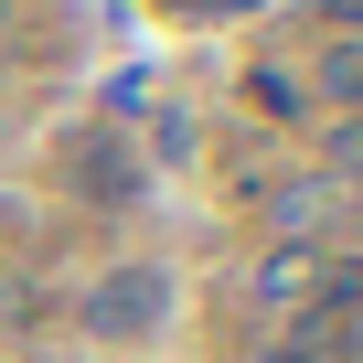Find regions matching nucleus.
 Masks as SVG:
<instances>
[{
    "instance_id": "f257e3e1",
    "label": "nucleus",
    "mask_w": 363,
    "mask_h": 363,
    "mask_svg": "<svg viewBox=\"0 0 363 363\" xmlns=\"http://www.w3.org/2000/svg\"><path fill=\"white\" fill-rule=\"evenodd\" d=\"M160 310H171V278H160V267H107V289L86 299V331H96V342H128V331H150Z\"/></svg>"
},
{
    "instance_id": "f03ea898",
    "label": "nucleus",
    "mask_w": 363,
    "mask_h": 363,
    "mask_svg": "<svg viewBox=\"0 0 363 363\" xmlns=\"http://www.w3.org/2000/svg\"><path fill=\"white\" fill-rule=\"evenodd\" d=\"M310 278H320V257H310V246H278V257H257V267H246V299H257V310H278V299H310Z\"/></svg>"
},
{
    "instance_id": "7ed1b4c3",
    "label": "nucleus",
    "mask_w": 363,
    "mask_h": 363,
    "mask_svg": "<svg viewBox=\"0 0 363 363\" xmlns=\"http://www.w3.org/2000/svg\"><path fill=\"white\" fill-rule=\"evenodd\" d=\"M75 171H86V193H96V203H128V193H139V171H128V150H118V139H86V150H75Z\"/></svg>"
},
{
    "instance_id": "20e7f679",
    "label": "nucleus",
    "mask_w": 363,
    "mask_h": 363,
    "mask_svg": "<svg viewBox=\"0 0 363 363\" xmlns=\"http://www.w3.org/2000/svg\"><path fill=\"white\" fill-rule=\"evenodd\" d=\"M320 107H363V43H331L320 54Z\"/></svg>"
},
{
    "instance_id": "39448f33",
    "label": "nucleus",
    "mask_w": 363,
    "mask_h": 363,
    "mask_svg": "<svg viewBox=\"0 0 363 363\" xmlns=\"http://www.w3.org/2000/svg\"><path fill=\"white\" fill-rule=\"evenodd\" d=\"M320 22H331V43H363V0H320Z\"/></svg>"
}]
</instances>
